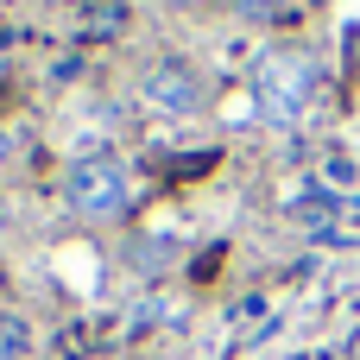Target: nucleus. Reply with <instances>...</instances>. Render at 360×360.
I'll return each mask as SVG.
<instances>
[{
    "label": "nucleus",
    "instance_id": "nucleus-6",
    "mask_svg": "<svg viewBox=\"0 0 360 360\" xmlns=\"http://www.w3.org/2000/svg\"><path fill=\"white\" fill-rule=\"evenodd\" d=\"M82 25H89V32H120V25H127V6H120V0H101V6H89Z\"/></svg>",
    "mask_w": 360,
    "mask_h": 360
},
{
    "label": "nucleus",
    "instance_id": "nucleus-4",
    "mask_svg": "<svg viewBox=\"0 0 360 360\" xmlns=\"http://www.w3.org/2000/svg\"><path fill=\"white\" fill-rule=\"evenodd\" d=\"M89 348H101V329H95V323H70V329L51 342V360H82Z\"/></svg>",
    "mask_w": 360,
    "mask_h": 360
},
{
    "label": "nucleus",
    "instance_id": "nucleus-1",
    "mask_svg": "<svg viewBox=\"0 0 360 360\" xmlns=\"http://www.w3.org/2000/svg\"><path fill=\"white\" fill-rule=\"evenodd\" d=\"M316 89H323V76H316L310 51H266L253 70V114L272 127H297L316 108Z\"/></svg>",
    "mask_w": 360,
    "mask_h": 360
},
{
    "label": "nucleus",
    "instance_id": "nucleus-9",
    "mask_svg": "<svg viewBox=\"0 0 360 360\" xmlns=\"http://www.w3.org/2000/svg\"><path fill=\"white\" fill-rule=\"evenodd\" d=\"M0 158H6V133H0Z\"/></svg>",
    "mask_w": 360,
    "mask_h": 360
},
{
    "label": "nucleus",
    "instance_id": "nucleus-8",
    "mask_svg": "<svg viewBox=\"0 0 360 360\" xmlns=\"http://www.w3.org/2000/svg\"><path fill=\"white\" fill-rule=\"evenodd\" d=\"M348 360H360V335H354V342H348Z\"/></svg>",
    "mask_w": 360,
    "mask_h": 360
},
{
    "label": "nucleus",
    "instance_id": "nucleus-7",
    "mask_svg": "<svg viewBox=\"0 0 360 360\" xmlns=\"http://www.w3.org/2000/svg\"><path fill=\"white\" fill-rule=\"evenodd\" d=\"M240 6H247V13H266V6H272V0H240Z\"/></svg>",
    "mask_w": 360,
    "mask_h": 360
},
{
    "label": "nucleus",
    "instance_id": "nucleus-5",
    "mask_svg": "<svg viewBox=\"0 0 360 360\" xmlns=\"http://www.w3.org/2000/svg\"><path fill=\"white\" fill-rule=\"evenodd\" d=\"M32 354V329L19 316H0V360H25Z\"/></svg>",
    "mask_w": 360,
    "mask_h": 360
},
{
    "label": "nucleus",
    "instance_id": "nucleus-2",
    "mask_svg": "<svg viewBox=\"0 0 360 360\" xmlns=\"http://www.w3.org/2000/svg\"><path fill=\"white\" fill-rule=\"evenodd\" d=\"M63 196H70L76 215H89V221H114V215H127V202H133V177H127L114 158H82V165H70Z\"/></svg>",
    "mask_w": 360,
    "mask_h": 360
},
{
    "label": "nucleus",
    "instance_id": "nucleus-3",
    "mask_svg": "<svg viewBox=\"0 0 360 360\" xmlns=\"http://www.w3.org/2000/svg\"><path fill=\"white\" fill-rule=\"evenodd\" d=\"M139 95H146L152 108H165V114H196V108H202V76H196L190 63L165 57V63H152V70L139 76Z\"/></svg>",
    "mask_w": 360,
    "mask_h": 360
}]
</instances>
